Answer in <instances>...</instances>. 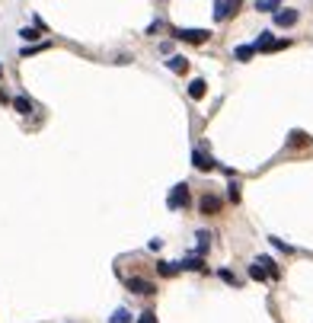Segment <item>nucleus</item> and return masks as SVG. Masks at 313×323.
Listing matches in <instances>:
<instances>
[{
  "mask_svg": "<svg viewBox=\"0 0 313 323\" xmlns=\"http://www.w3.org/2000/svg\"><path fill=\"white\" fill-rule=\"evenodd\" d=\"M204 93H208V87H204V80H192V83H189V96H192V100H201Z\"/></svg>",
  "mask_w": 313,
  "mask_h": 323,
  "instance_id": "9d476101",
  "label": "nucleus"
},
{
  "mask_svg": "<svg viewBox=\"0 0 313 323\" xmlns=\"http://www.w3.org/2000/svg\"><path fill=\"white\" fill-rule=\"evenodd\" d=\"M269 240H272L275 246H278V250H284V253H291V250H294L291 243H284V240H278V237H269Z\"/></svg>",
  "mask_w": 313,
  "mask_h": 323,
  "instance_id": "5701e85b",
  "label": "nucleus"
},
{
  "mask_svg": "<svg viewBox=\"0 0 313 323\" xmlns=\"http://www.w3.org/2000/svg\"><path fill=\"white\" fill-rule=\"evenodd\" d=\"M0 77H4V67H0Z\"/></svg>",
  "mask_w": 313,
  "mask_h": 323,
  "instance_id": "393cba45",
  "label": "nucleus"
},
{
  "mask_svg": "<svg viewBox=\"0 0 313 323\" xmlns=\"http://www.w3.org/2000/svg\"><path fill=\"white\" fill-rule=\"evenodd\" d=\"M19 35H22L26 42H35V39H39V29H29V26H26V29H22Z\"/></svg>",
  "mask_w": 313,
  "mask_h": 323,
  "instance_id": "412c9836",
  "label": "nucleus"
},
{
  "mask_svg": "<svg viewBox=\"0 0 313 323\" xmlns=\"http://www.w3.org/2000/svg\"><path fill=\"white\" fill-rule=\"evenodd\" d=\"M166 205H170L173 211H179V208H186V205H189V186H186V183H179V186H173V189H170V198H166Z\"/></svg>",
  "mask_w": 313,
  "mask_h": 323,
  "instance_id": "f03ea898",
  "label": "nucleus"
},
{
  "mask_svg": "<svg viewBox=\"0 0 313 323\" xmlns=\"http://www.w3.org/2000/svg\"><path fill=\"white\" fill-rule=\"evenodd\" d=\"M138 323H156V314L153 310H144V314L138 317Z\"/></svg>",
  "mask_w": 313,
  "mask_h": 323,
  "instance_id": "4be33fe9",
  "label": "nucleus"
},
{
  "mask_svg": "<svg viewBox=\"0 0 313 323\" xmlns=\"http://www.w3.org/2000/svg\"><path fill=\"white\" fill-rule=\"evenodd\" d=\"M182 269H192V272H204V262H201L198 256H192V259H186V262H182Z\"/></svg>",
  "mask_w": 313,
  "mask_h": 323,
  "instance_id": "4468645a",
  "label": "nucleus"
},
{
  "mask_svg": "<svg viewBox=\"0 0 313 323\" xmlns=\"http://www.w3.org/2000/svg\"><path fill=\"white\" fill-rule=\"evenodd\" d=\"M278 4H281V0H259V4H256V10H262V13H266V10H275Z\"/></svg>",
  "mask_w": 313,
  "mask_h": 323,
  "instance_id": "f3484780",
  "label": "nucleus"
},
{
  "mask_svg": "<svg viewBox=\"0 0 313 323\" xmlns=\"http://www.w3.org/2000/svg\"><path fill=\"white\" fill-rule=\"evenodd\" d=\"M297 10H278V13H275V22H278V26H294L297 22Z\"/></svg>",
  "mask_w": 313,
  "mask_h": 323,
  "instance_id": "0eeeda50",
  "label": "nucleus"
},
{
  "mask_svg": "<svg viewBox=\"0 0 313 323\" xmlns=\"http://www.w3.org/2000/svg\"><path fill=\"white\" fill-rule=\"evenodd\" d=\"M240 7H243V0H221L218 10H214V19H227V16H233Z\"/></svg>",
  "mask_w": 313,
  "mask_h": 323,
  "instance_id": "39448f33",
  "label": "nucleus"
},
{
  "mask_svg": "<svg viewBox=\"0 0 313 323\" xmlns=\"http://www.w3.org/2000/svg\"><path fill=\"white\" fill-rule=\"evenodd\" d=\"M192 166H195L198 173H208V170H214V160L201 151H192Z\"/></svg>",
  "mask_w": 313,
  "mask_h": 323,
  "instance_id": "423d86ee",
  "label": "nucleus"
},
{
  "mask_svg": "<svg viewBox=\"0 0 313 323\" xmlns=\"http://www.w3.org/2000/svg\"><path fill=\"white\" fill-rule=\"evenodd\" d=\"M221 282H227V285H240V282H237V275H233L230 269H221Z\"/></svg>",
  "mask_w": 313,
  "mask_h": 323,
  "instance_id": "aec40b11",
  "label": "nucleus"
},
{
  "mask_svg": "<svg viewBox=\"0 0 313 323\" xmlns=\"http://www.w3.org/2000/svg\"><path fill=\"white\" fill-rule=\"evenodd\" d=\"M13 106H16V112H22V115H29V112H32V100H26V96H16Z\"/></svg>",
  "mask_w": 313,
  "mask_h": 323,
  "instance_id": "9b49d317",
  "label": "nucleus"
},
{
  "mask_svg": "<svg viewBox=\"0 0 313 323\" xmlns=\"http://www.w3.org/2000/svg\"><path fill=\"white\" fill-rule=\"evenodd\" d=\"M179 42H189V45H201V42H208L211 39V32L208 29H176L173 32Z\"/></svg>",
  "mask_w": 313,
  "mask_h": 323,
  "instance_id": "f257e3e1",
  "label": "nucleus"
},
{
  "mask_svg": "<svg viewBox=\"0 0 313 323\" xmlns=\"http://www.w3.org/2000/svg\"><path fill=\"white\" fill-rule=\"evenodd\" d=\"M221 208H224V198L214 195V192H204L201 202H198V211L201 214H221Z\"/></svg>",
  "mask_w": 313,
  "mask_h": 323,
  "instance_id": "7ed1b4c3",
  "label": "nucleus"
},
{
  "mask_svg": "<svg viewBox=\"0 0 313 323\" xmlns=\"http://www.w3.org/2000/svg\"><path fill=\"white\" fill-rule=\"evenodd\" d=\"M227 198H230L233 205H237V202H240V183H237V179H233L230 186H227Z\"/></svg>",
  "mask_w": 313,
  "mask_h": 323,
  "instance_id": "dca6fc26",
  "label": "nucleus"
},
{
  "mask_svg": "<svg viewBox=\"0 0 313 323\" xmlns=\"http://www.w3.org/2000/svg\"><path fill=\"white\" fill-rule=\"evenodd\" d=\"M256 262H259L262 269H266V275H269V279H278V275H281V269L275 266V259H272V256H259Z\"/></svg>",
  "mask_w": 313,
  "mask_h": 323,
  "instance_id": "1a4fd4ad",
  "label": "nucleus"
},
{
  "mask_svg": "<svg viewBox=\"0 0 313 323\" xmlns=\"http://www.w3.org/2000/svg\"><path fill=\"white\" fill-rule=\"evenodd\" d=\"M160 246H163V240H150V243H147V250H150V253H156Z\"/></svg>",
  "mask_w": 313,
  "mask_h": 323,
  "instance_id": "b1692460",
  "label": "nucleus"
},
{
  "mask_svg": "<svg viewBox=\"0 0 313 323\" xmlns=\"http://www.w3.org/2000/svg\"><path fill=\"white\" fill-rule=\"evenodd\" d=\"M125 285H128V291H135V294H144V297L156 294V285H153L150 279H138V275H135V279H128Z\"/></svg>",
  "mask_w": 313,
  "mask_h": 323,
  "instance_id": "20e7f679",
  "label": "nucleus"
},
{
  "mask_svg": "<svg viewBox=\"0 0 313 323\" xmlns=\"http://www.w3.org/2000/svg\"><path fill=\"white\" fill-rule=\"evenodd\" d=\"M112 323H131V314H128V310H115V314H112Z\"/></svg>",
  "mask_w": 313,
  "mask_h": 323,
  "instance_id": "a211bd4d",
  "label": "nucleus"
},
{
  "mask_svg": "<svg viewBox=\"0 0 313 323\" xmlns=\"http://www.w3.org/2000/svg\"><path fill=\"white\" fill-rule=\"evenodd\" d=\"M166 67H170L173 74H186V70H189V58H182V55H173L170 61H166Z\"/></svg>",
  "mask_w": 313,
  "mask_h": 323,
  "instance_id": "6e6552de",
  "label": "nucleus"
},
{
  "mask_svg": "<svg viewBox=\"0 0 313 323\" xmlns=\"http://www.w3.org/2000/svg\"><path fill=\"white\" fill-rule=\"evenodd\" d=\"M156 266H160V275H166V279H170V275H176L179 269H182V266H176V262H156Z\"/></svg>",
  "mask_w": 313,
  "mask_h": 323,
  "instance_id": "ddd939ff",
  "label": "nucleus"
},
{
  "mask_svg": "<svg viewBox=\"0 0 313 323\" xmlns=\"http://www.w3.org/2000/svg\"><path fill=\"white\" fill-rule=\"evenodd\" d=\"M249 279H256V282H266L269 275H266V269H262L259 262H252V266H249Z\"/></svg>",
  "mask_w": 313,
  "mask_h": 323,
  "instance_id": "f8f14e48",
  "label": "nucleus"
},
{
  "mask_svg": "<svg viewBox=\"0 0 313 323\" xmlns=\"http://www.w3.org/2000/svg\"><path fill=\"white\" fill-rule=\"evenodd\" d=\"M252 55H256V45H243V48H237V58H240V61H249Z\"/></svg>",
  "mask_w": 313,
  "mask_h": 323,
  "instance_id": "2eb2a0df",
  "label": "nucleus"
},
{
  "mask_svg": "<svg viewBox=\"0 0 313 323\" xmlns=\"http://www.w3.org/2000/svg\"><path fill=\"white\" fill-rule=\"evenodd\" d=\"M288 45H291V39H275L269 45V52H281V48H288Z\"/></svg>",
  "mask_w": 313,
  "mask_h": 323,
  "instance_id": "6ab92c4d",
  "label": "nucleus"
}]
</instances>
